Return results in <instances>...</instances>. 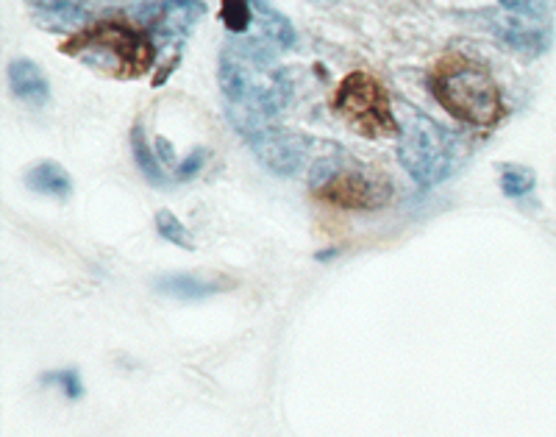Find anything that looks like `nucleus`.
Here are the masks:
<instances>
[{
    "label": "nucleus",
    "mask_w": 556,
    "mask_h": 437,
    "mask_svg": "<svg viewBox=\"0 0 556 437\" xmlns=\"http://www.w3.org/2000/svg\"><path fill=\"white\" fill-rule=\"evenodd\" d=\"M62 53L112 78H139L151 71L156 42L123 23H92L62 45Z\"/></svg>",
    "instance_id": "1"
},
{
    "label": "nucleus",
    "mask_w": 556,
    "mask_h": 437,
    "mask_svg": "<svg viewBox=\"0 0 556 437\" xmlns=\"http://www.w3.org/2000/svg\"><path fill=\"white\" fill-rule=\"evenodd\" d=\"M437 103L456 117V121L468 123V126H495L504 117V98L481 64L468 62V59H448L431 73L429 82Z\"/></svg>",
    "instance_id": "2"
},
{
    "label": "nucleus",
    "mask_w": 556,
    "mask_h": 437,
    "mask_svg": "<svg viewBox=\"0 0 556 437\" xmlns=\"http://www.w3.org/2000/svg\"><path fill=\"white\" fill-rule=\"evenodd\" d=\"M312 196L337 210L374 212L387 207L392 198V182L379 171L348 159L337 146L317 159L309 171Z\"/></svg>",
    "instance_id": "3"
},
{
    "label": "nucleus",
    "mask_w": 556,
    "mask_h": 437,
    "mask_svg": "<svg viewBox=\"0 0 556 437\" xmlns=\"http://www.w3.org/2000/svg\"><path fill=\"white\" fill-rule=\"evenodd\" d=\"M399 134V162L420 187L440 184L454 171L456 153L451 134L429 114L406 109Z\"/></svg>",
    "instance_id": "4"
},
{
    "label": "nucleus",
    "mask_w": 556,
    "mask_h": 437,
    "mask_svg": "<svg viewBox=\"0 0 556 437\" xmlns=\"http://www.w3.org/2000/svg\"><path fill=\"white\" fill-rule=\"evenodd\" d=\"M331 109L342 117V123L354 128L367 140L399 137L401 123L392 112V101L384 84L367 71L348 73L331 98Z\"/></svg>",
    "instance_id": "5"
},
{
    "label": "nucleus",
    "mask_w": 556,
    "mask_h": 437,
    "mask_svg": "<svg viewBox=\"0 0 556 437\" xmlns=\"http://www.w3.org/2000/svg\"><path fill=\"white\" fill-rule=\"evenodd\" d=\"M245 142L251 146L253 157L262 162V167L276 176H298L301 171H312L317 159L331 148V142L306 137V134L292 132L278 123L256 128L253 134H248Z\"/></svg>",
    "instance_id": "6"
},
{
    "label": "nucleus",
    "mask_w": 556,
    "mask_h": 437,
    "mask_svg": "<svg viewBox=\"0 0 556 437\" xmlns=\"http://www.w3.org/2000/svg\"><path fill=\"white\" fill-rule=\"evenodd\" d=\"M490 28H493L495 37H498L509 51L529 59L543 57L551 48V39H554L551 20L523 17V14L506 12V9L490 14Z\"/></svg>",
    "instance_id": "7"
},
{
    "label": "nucleus",
    "mask_w": 556,
    "mask_h": 437,
    "mask_svg": "<svg viewBox=\"0 0 556 437\" xmlns=\"http://www.w3.org/2000/svg\"><path fill=\"white\" fill-rule=\"evenodd\" d=\"M201 0H167L151 23V39L159 45H181L203 17Z\"/></svg>",
    "instance_id": "8"
},
{
    "label": "nucleus",
    "mask_w": 556,
    "mask_h": 437,
    "mask_svg": "<svg viewBox=\"0 0 556 437\" xmlns=\"http://www.w3.org/2000/svg\"><path fill=\"white\" fill-rule=\"evenodd\" d=\"M9 87H12L14 96L23 103H31V107H42L51 98V84L48 76L39 67L34 59L17 57L9 62Z\"/></svg>",
    "instance_id": "9"
},
{
    "label": "nucleus",
    "mask_w": 556,
    "mask_h": 437,
    "mask_svg": "<svg viewBox=\"0 0 556 437\" xmlns=\"http://www.w3.org/2000/svg\"><path fill=\"white\" fill-rule=\"evenodd\" d=\"M153 287L162 296L178 298V301H203V298H212L231 287V282L208 279V276H198V273H167V276L156 279Z\"/></svg>",
    "instance_id": "10"
},
{
    "label": "nucleus",
    "mask_w": 556,
    "mask_h": 437,
    "mask_svg": "<svg viewBox=\"0 0 556 437\" xmlns=\"http://www.w3.org/2000/svg\"><path fill=\"white\" fill-rule=\"evenodd\" d=\"M26 187L31 192H39V196L64 201V198H70V192H73V176H70L59 162H53V159H42V162H37V165L26 173Z\"/></svg>",
    "instance_id": "11"
},
{
    "label": "nucleus",
    "mask_w": 556,
    "mask_h": 437,
    "mask_svg": "<svg viewBox=\"0 0 556 437\" xmlns=\"http://www.w3.org/2000/svg\"><path fill=\"white\" fill-rule=\"evenodd\" d=\"M253 9H256V23L267 42H273L276 48H295V28H292L290 17H285L265 0H253Z\"/></svg>",
    "instance_id": "12"
},
{
    "label": "nucleus",
    "mask_w": 556,
    "mask_h": 437,
    "mask_svg": "<svg viewBox=\"0 0 556 437\" xmlns=\"http://www.w3.org/2000/svg\"><path fill=\"white\" fill-rule=\"evenodd\" d=\"M131 153H134V165L139 167V173H142L153 187H165V184L170 182L165 167H162V159H159V153L153 151L151 142H148L142 123H137V126L131 128Z\"/></svg>",
    "instance_id": "13"
},
{
    "label": "nucleus",
    "mask_w": 556,
    "mask_h": 437,
    "mask_svg": "<svg viewBox=\"0 0 556 437\" xmlns=\"http://www.w3.org/2000/svg\"><path fill=\"white\" fill-rule=\"evenodd\" d=\"M498 184H501V192H504V196L526 198L531 190H534V184H538V173L526 165L506 162V165H501V171H498Z\"/></svg>",
    "instance_id": "14"
},
{
    "label": "nucleus",
    "mask_w": 556,
    "mask_h": 437,
    "mask_svg": "<svg viewBox=\"0 0 556 437\" xmlns=\"http://www.w3.org/2000/svg\"><path fill=\"white\" fill-rule=\"evenodd\" d=\"M153 226H156V235L170 242V246L184 248V251H195V237H192V232L170 210H159L156 217H153Z\"/></svg>",
    "instance_id": "15"
},
{
    "label": "nucleus",
    "mask_w": 556,
    "mask_h": 437,
    "mask_svg": "<svg viewBox=\"0 0 556 437\" xmlns=\"http://www.w3.org/2000/svg\"><path fill=\"white\" fill-rule=\"evenodd\" d=\"M220 20H223V26H226L231 34H245L248 28H251L253 20H256L253 0H223Z\"/></svg>",
    "instance_id": "16"
},
{
    "label": "nucleus",
    "mask_w": 556,
    "mask_h": 437,
    "mask_svg": "<svg viewBox=\"0 0 556 437\" xmlns=\"http://www.w3.org/2000/svg\"><path fill=\"white\" fill-rule=\"evenodd\" d=\"M45 385H53L62 390V396L67 401H78L84 396V382L81 374H78L76 367H62V371H51V374L42 376Z\"/></svg>",
    "instance_id": "17"
},
{
    "label": "nucleus",
    "mask_w": 556,
    "mask_h": 437,
    "mask_svg": "<svg viewBox=\"0 0 556 437\" xmlns=\"http://www.w3.org/2000/svg\"><path fill=\"white\" fill-rule=\"evenodd\" d=\"M501 9L515 14H523V17L534 20H551L556 9V0H498Z\"/></svg>",
    "instance_id": "18"
},
{
    "label": "nucleus",
    "mask_w": 556,
    "mask_h": 437,
    "mask_svg": "<svg viewBox=\"0 0 556 437\" xmlns=\"http://www.w3.org/2000/svg\"><path fill=\"white\" fill-rule=\"evenodd\" d=\"M206 157H208L206 148H195V151H192L190 157L184 159V162H178V167H176L178 176H181V178H192V176H195V173L203 167V159H206Z\"/></svg>",
    "instance_id": "19"
},
{
    "label": "nucleus",
    "mask_w": 556,
    "mask_h": 437,
    "mask_svg": "<svg viewBox=\"0 0 556 437\" xmlns=\"http://www.w3.org/2000/svg\"><path fill=\"white\" fill-rule=\"evenodd\" d=\"M156 153H159V159H162V165L178 167L176 151H173V146L165 140V137H156Z\"/></svg>",
    "instance_id": "20"
}]
</instances>
